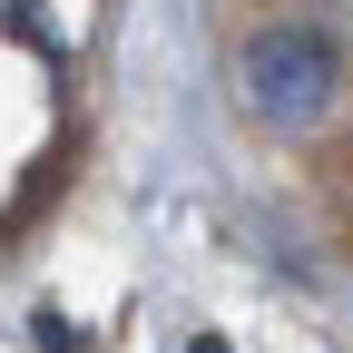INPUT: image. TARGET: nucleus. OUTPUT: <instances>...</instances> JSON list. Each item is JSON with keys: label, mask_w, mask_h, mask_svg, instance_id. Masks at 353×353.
Listing matches in <instances>:
<instances>
[{"label": "nucleus", "mask_w": 353, "mask_h": 353, "mask_svg": "<svg viewBox=\"0 0 353 353\" xmlns=\"http://www.w3.org/2000/svg\"><path fill=\"white\" fill-rule=\"evenodd\" d=\"M334 88H343V59H334V39L304 30V20L255 30L245 50H236V99H245V118H265V128H314V118L334 108Z\"/></svg>", "instance_id": "nucleus-1"}, {"label": "nucleus", "mask_w": 353, "mask_h": 353, "mask_svg": "<svg viewBox=\"0 0 353 353\" xmlns=\"http://www.w3.org/2000/svg\"><path fill=\"white\" fill-rule=\"evenodd\" d=\"M187 353H226V343H206V334H196V343H187Z\"/></svg>", "instance_id": "nucleus-2"}]
</instances>
